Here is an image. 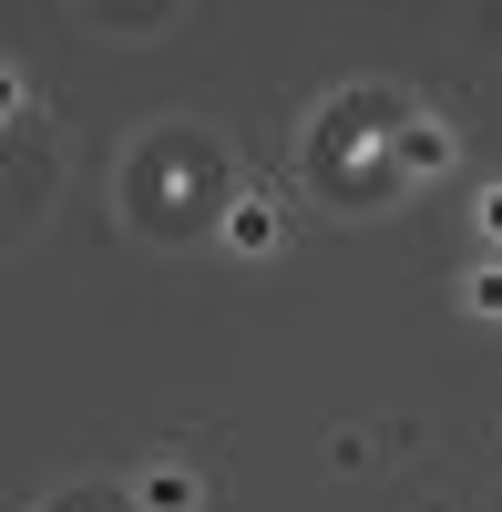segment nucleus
<instances>
[{"instance_id":"obj_2","label":"nucleus","mask_w":502,"mask_h":512,"mask_svg":"<svg viewBox=\"0 0 502 512\" xmlns=\"http://www.w3.org/2000/svg\"><path fill=\"white\" fill-rule=\"evenodd\" d=\"M390 154H400V185H410V175H451V154H462V144H451V123H441V113H400Z\"/></svg>"},{"instance_id":"obj_5","label":"nucleus","mask_w":502,"mask_h":512,"mask_svg":"<svg viewBox=\"0 0 502 512\" xmlns=\"http://www.w3.org/2000/svg\"><path fill=\"white\" fill-rule=\"evenodd\" d=\"M462 308H472V318H502V267H482V277L462 287Z\"/></svg>"},{"instance_id":"obj_4","label":"nucleus","mask_w":502,"mask_h":512,"mask_svg":"<svg viewBox=\"0 0 502 512\" xmlns=\"http://www.w3.org/2000/svg\"><path fill=\"white\" fill-rule=\"evenodd\" d=\"M226 246H236V256H277V246H287V226H277V205H257V195H236V205H226Z\"/></svg>"},{"instance_id":"obj_6","label":"nucleus","mask_w":502,"mask_h":512,"mask_svg":"<svg viewBox=\"0 0 502 512\" xmlns=\"http://www.w3.org/2000/svg\"><path fill=\"white\" fill-rule=\"evenodd\" d=\"M482 236H492V246H502V185H492V195H482Z\"/></svg>"},{"instance_id":"obj_7","label":"nucleus","mask_w":502,"mask_h":512,"mask_svg":"<svg viewBox=\"0 0 502 512\" xmlns=\"http://www.w3.org/2000/svg\"><path fill=\"white\" fill-rule=\"evenodd\" d=\"M21 113V72H0V123H11Z\"/></svg>"},{"instance_id":"obj_3","label":"nucleus","mask_w":502,"mask_h":512,"mask_svg":"<svg viewBox=\"0 0 502 512\" xmlns=\"http://www.w3.org/2000/svg\"><path fill=\"white\" fill-rule=\"evenodd\" d=\"M134 512H205V472H185V461H144V472H134Z\"/></svg>"},{"instance_id":"obj_1","label":"nucleus","mask_w":502,"mask_h":512,"mask_svg":"<svg viewBox=\"0 0 502 512\" xmlns=\"http://www.w3.org/2000/svg\"><path fill=\"white\" fill-rule=\"evenodd\" d=\"M400 113H410L400 93H339L308 134V185L328 205H400V154H390Z\"/></svg>"}]
</instances>
